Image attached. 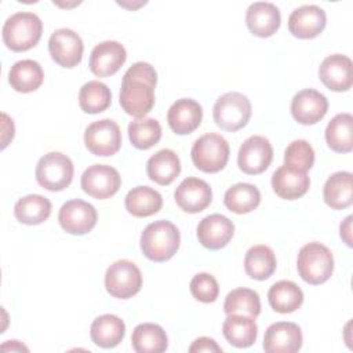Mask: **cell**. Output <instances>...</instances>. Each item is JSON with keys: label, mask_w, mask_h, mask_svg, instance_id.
Here are the masks:
<instances>
[{"label": "cell", "mask_w": 353, "mask_h": 353, "mask_svg": "<svg viewBox=\"0 0 353 353\" xmlns=\"http://www.w3.org/2000/svg\"><path fill=\"white\" fill-rule=\"evenodd\" d=\"M352 219H353L352 215L346 216V218L341 222V226H339L341 239L346 243L347 247H352Z\"/></svg>", "instance_id": "42"}, {"label": "cell", "mask_w": 353, "mask_h": 353, "mask_svg": "<svg viewBox=\"0 0 353 353\" xmlns=\"http://www.w3.org/2000/svg\"><path fill=\"white\" fill-rule=\"evenodd\" d=\"M125 210L137 218H145L157 214L163 207L161 194L149 186L132 188L124 199Z\"/></svg>", "instance_id": "29"}, {"label": "cell", "mask_w": 353, "mask_h": 353, "mask_svg": "<svg viewBox=\"0 0 353 353\" xmlns=\"http://www.w3.org/2000/svg\"><path fill=\"white\" fill-rule=\"evenodd\" d=\"M48 51L55 63L62 68H74L81 62L84 44L72 29H57L48 39Z\"/></svg>", "instance_id": "13"}, {"label": "cell", "mask_w": 353, "mask_h": 353, "mask_svg": "<svg viewBox=\"0 0 353 353\" xmlns=\"http://www.w3.org/2000/svg\"><path fill=\"white\" fill-rule=\"evenodd\" d=\"M325 11L316 4H305L295 8L288 17V30L298 39H314L325 28Z\"/></svg>", "instance_id": "15"}, {"label": "cell", "mask_w": 353, "mask_h": 353, "mask_svg": "<svg viewBox=\"0 0 353 353\" xmlns=\"http://www.w3.org/2000/svg\"><path fill=\"white\" fill-rule=\"evenodd\" d=\"M84 143L85 148L95 156H113L121 148L120 127L110 119L94 121L84 131Z\"/></svg>", "instance_id": "9"}, {"label": "cell", "mask_w": 353, "mask_h": 353, "mask_svg": "<svg viewBox=\"0 0 353 353\" xmlns=\"http://www.w3.org/2000/svg\"><path fill=\"white\" fill-rule=\"evenodd\" d=\"M268 301L274 312L292 313L303 303V291L294 281L280 280L269 288Z\"/></svg>", "instance_id": "30"}, {"label": "cell", "mask_w": 353, "mask_h": 353, "mask_svg": "<svg viewBox=\"0 0 353 353\" xmlns=\"http://www.w3.org/2000/svg\"><path fill=\"white\" fill-rule=\"evenodd\" d=\"M230 148L228 141L215 132L197 138L192 146L190 156L196 168L203 172H219L228 164Z\"/></svg>", "instance_id": "5"}, {"label": "cell", "mask_w": 353, "mask_h": 353, "mask_svg": "<svg viewBox=\"0 0 353 353\" xmlns=\"http://www.w3.org/2000/svg\"><path fill=\"white\" fill-rule=\"evenodd\" d=\"M128 138L134 148L150 149L161 139V125L156 119H135L128 124Z\"/></svg>", "instance_id": "38"}, {"label": "cell", "mask_w": 353, "mask_h": 353, "mask_svg": "<svg viewBox=\"0 0 353 353\" xmlns=\"http://www.w3.org/2000/svg\"><path fill=\"white\" fill-rule=\"evenodd\" d=\"M328 110L325 95L313 88L298 91L291 101V114L299 124L312 125L319 123Z\"/></svg>", "instance_id": "14"}, {"label": "cell", "mask_w": 353, "mask_h": 353, "mask_svg": "<svg viewBox=\"0 0 353 353\" xmlns=\"http://www.w3.org/2000/svg\"><path fill=\"white\" fill-rule=\"evenodd\" d=\"M225 339L236 347H250L258 336V325L255 320L244 314H228L222 324Z\"/></svg>", "instance_id": "26"}, {"label": "cell", "mask_w": 353, "mask_h": 353, "mask_svg": "<svg viewBox=\"0 0 353 353\" xmlns=\"http://www.w3.org/2000/svg\"><path fill=\"white\" fill-rule=\"evenodd\" d=\"M223 312L226 314H244L252 319L261 313V299L256 291L251 288H236L232 290L223 303Z\"/></svg>", "instance_id": "37"}, {"label": "cell", "mask_w": 353, "mask_h": 353, "mask_svg": "<svg viewBox=\"0 0 353 353\" xmlns=\"http://www.w3.org/2000/svg\"><path fill=\"white\" fill-rule=\"evenodd\" d=\"M190 353H196V352H215V353H221L222 349L221 346H218V343L208 336H200L197 339L193 341V343L189 347Z\"/></svg>", "instance_id": "41"}, {"label": "cell", "mask_w": 353, "mask_h": 353, "mask_svg": "<svg viewBox=\"0 0 353 353\" xmlns=\"http://www.w3.org/2000/svg\"><path fill=\"white\" fill-rule=\"evenodd\" d=\"M125 335V324L116 314H102L97 317L90 328L92 342L103 349L117 346Z\"/></svg>", "instance_id": "27"}, {"label": "cell", "mask_w": 353, "mask_h": 353, "mask_svg": "<svg viewBox=\"0 0 353 353\" xmlns=\"http://www.w3.org/2000/svg\"><path fill=\"white\" fill-rule=\"evenodd\" d=\"M261 203V192L251 183H236L225 192L223 204L234 214H248Z\"/></svg>", "instance_id": "35"}, {"label": "cell", "mask_w": 353, "mask_h": 353, "mask_svg": "<svg viewBox=\"0 0 353 353\" xmlns=\"http://www.w3.org/2000/svg\"><path fill=\"white\" fill-rule=\"evenodd\" d=\"M323 197L332 210L347 208L353 203V175L349 171L334 172L324 183Z\"/></svg>", "instance_id": "25"}, {"label": "cell", "mask_w": 353, "mask_h": 353, "mask_svg": "<svg viewBox=\"0 0 353 353\" xmlns=\"http://www.w3.org/2000/svg\"><path fill=\"white\" fill-rule=\"evenodd\" d=\"M284 164L307 171L314 164V150L305 139L292 141L284 152Z\"/></svg>", "instance_id": "39"}, {"label": "cell", "mask_w": 353, "mask_h": 353, "mask_svg": "<svg viewBox=\"0 0 353 353\" xmlns=\"http://www.w3.org/2000/svg\"><path fill=\"white\" fill-rule=\"evenodd\" d=\"M146 172L150 181L167 186L172 183L181 174V160L171 149H161L149 157Z\"/></svg>", "instance_id": "24"}, {"label": "cell", "mask_w": 353, "mask_h": 353, "mask_svg": "<svg viewBox=\"0 0 353 353\" xmlns=\"http://www.w3.org/2000/svg\"><path fill=\"white\" fill-rule=\"evenodd\" d=\"M157 73L148 62L132 63L123 76L119 103L121 109L137 119L145 117L154 106Z\"/></svg>", "instance_id": "1"}, {"label": "cell", "mask_w": 353, "mask_h": 353, "mask_svg": "<svg viewBox=\"0 0 353 353\" xmlns=\"http://www.w3.org/2000/svg\"><path fill=\"white\" fill-rule=\"evenodd\" d=\"M310 186V178L306 171L281 165L272 175V188L274 193L284 200H295L306 194Z\"/></svg>", "instance_id": "23"}, {"label": "cell", "mask_w": 353, "mask_h": 353, "mask_svg": "<svg viewBox=\"0 0 353 353\" xmlns=\"http://www.w3.org/2000/svg\"><path fill=\"white\" fill-rule=\"evenodd\" d=\"M6 343L10 345V349H11V350H25V352H28V347L23 346L22 343H19L18 341H7Z\"/></svg>", "instance_id": "43"}, {"label": "cell", "mask_w": 353, "mask_h": 353, "mask_svg": "<svg viewBox=\"0 0 353 353\" xmlns=\"http://www.w3.org/2000/svg\"><path fill=\"white\" fill-rule=\"evenodd\" d=\"M199 243L208 250H221L228 245L234 234L233 222L221 214H211L197 225Z\"/></svg>", "instance_id": "20"}, {"label": "cell", "mask_w": 353, "mask_h": 353, "mask_svg": "<svg viewBox=\"0 0 353 353\" xmlns=\"http://www.w3.org/2000/svg\"><path fill=\"white\" fill-rule=\"evenodd\" d=\"M51 201L41 194L21 197L14 205L15 218L25 225H40L51 215Z\"/></svg>", "instance_id": "34"}, {"label": "cell", "mask_w": 353, "mask_h": 353, "mask_svg": "<svg viewBox=\"0 0 353 353\" xmlns=\"http://www.w3.org/2000/svg\"><path fill=\"white\" fill-rule=\"evenodd\" d=\"M276 266L274 251L265 244L252 245L244 256L245 273L254 280L262 281L269 279L274 273Z\"/></svg>", "instance_id": "32"}, {"label": "cell", "mask_w": 353, "mask_h": 353, "mask_svg": "<svg viewBox=\"0 0 353 353\" xmlns=\"http://www.w3.org/2000/svg\"><path fill=\"white\" fill-rule=\"evenodd\" d=\"M174 199L182 211L197 214L210 205L212 190L205 181L196 176H188L175 189Z\"/></svg>", "instance_id": "17"}, {"label": "cell", "mask_w": 353, "mask_h": 353, "mask_svg": "<svg viewBox=\"0 0 353 353\" xmlns=\"http://www.w3.org/2000/svg\"><path fill=\"white\" fill-rule=\"evenodd\" d=\"M215 124L225 131H239L247 125L251 117V102L241 92H226L221 95L212 109Z\"/></svg>", "instance_id": "7"}, {"label": "cell", "mask_w": 353, "mask_h": 353, "mask_svg": "<svg viewBox=\"0 0 353 353\" xmlns=\"http://www.w3.org/2000/svg\"><path fill=\"white\" fill-rule=\"evenodd\" d=\"M105 287L113 298H132L141 291L142 273L139 268L128 259L116 261L106 270Z\"/></svg>", "instance_id": "8"}, {"label": "cell", "mask_w": 353, "mask_h": 353, "mask_svg": "<svg viewBox=\"0 0 353 353\" xmlns=\"http://www.w3.org/2000/svg\"><path fill=\"white\" fill-rule=\"evenodd\" d=\"M189 290L193 298L203 303L215 302L219 294L218 281L210 273H197L193 276L189 284Z\"/></svg>", "instance_id": "40"}, {"label": "cell", "mask_w": 353, "mask_h": 353, "mask_svg": "<svg viewBox=\"0 0 353 353\" xmlns=\"http://www.w3.org/2000/svg\"><path fill=\"white\" fill-rule=\"evenodd\" d=\"M203 120L201 105L190 98L176 99L167 112V121L170 128L178 135L192 134Z\"/></svg>", "instance_id": "22"}, {"label": "cell", "mask_w": 353, "mask_h": 353, "mask_svg": "<svg viewBox=\"0 0 353 353\" xmlns=\"http://www.w3.org/2000/svg\"><path fill=\"white\" fill-rule=\"evenodd\" d=\"M245 23L254 36L270 37L280 28V10L273 3L255 1L247 8Z\"/></svg>", "instance_id": "21"}, {"label": "cell", "mask_w": 353, "mask_h": 353, "mask_svg": "<svg viewBox=\"0 0 353 353\" xmlns=\"http://www.w3.org/2000/svg\"><path fill=\"white\" fill-rule=\"evenodd\" d=\"M296 269L303 281L312 285L323 284L332 276L334 255L321 243H307L298 252Z\"/></svg>", "instance_id": "4"}, {"label": "cell", "mask_w": 353, "mask_h": 353, "mask_svg": "<svg viewBox=\"0 0 353 353\" xmlns=\"http://www.w3.org/2000/svg\"><path fill=\"white\" fill-rule=\"evenodd\" d=\"M321 83L331 91L342 92L350 90L353 84L352 59L342 54H332L323 59L319 68Z\"/></svg>", "instance_id": "16"}, {"label": "cell", "mask_w": 353, "mask_h": 353, "mask_svg": "<svg viewBox=\"0 0 353 353\" xmlns=\"http://www.w3.org/2000/svg\"><path fill=\"white\" fill-rule=\"evenodd\" d=\"M325 142L336 153H349L353 149V116L338 113L325 128Z\"/></svg>", "instance_id": "31"}, {"label": "cell", "mask_w": 353, "mask_h": 353, "mask_svg": "<svg viewBox=\"0 0 353 353\" xmlns=\"http://www.w3.org/2000/svg\"><path fill=\"white\" fill-rule=\"evenodd\" d=\"M302 331L298 324L279 321L268 327L263 338L266 353H295L302 347Z\"/></svg>", "instance_id": "18"}, {"label": "cell", "mask_w": 353, "mask_h": 353, "mask_svg": "<svg viewBox=\"0 0 353 353\" xmlns=\"http://www.w3.org/2000/svg\"><path fill=\"white\" fill-rule=\"evenodd\" d=\"M139 244L148 259L165 262L176 254L181 244V234L172 222L160 219L149 223L143 229Z\"/></svg>", "instance_id": "2"}, {"label": "cell", "mask_w": 353, "mask_h": 353, "mask_svg": "<svg viewBox=\"0 0 353 353\" xmlns=\"http://www.w3.org/2000/svg\"><path fill=\"white\" fill-rule=\"evenodd\" d=\"M112 102L110 88L98 80H91L83 84L79 92V105L83 112L95 114L106 110Z\"/></svg>", "instance_id": "36"}, {"label": "cell", "mask_w": 353, "mask_h": 353, "mask_svg": "<svg viewBox=\"0 0 353 353\" xmlns=\"http://www.w3.org/2000/svg\"><path fill=\"white\" fill-rule=\"evenodd\" d=\"M58 221L66 233L81 236L95 228L98 214L92 204L80 199H73L61 207Z\"/></svg>", "instance_id": "12"}, {"label": "cell", "mask_w": 353, "mask_h": 353, "mask_svg": "<svg viewBox=\"0 0 353 353\" xmlns=\"http://www.w3.org/2000/svg\"><path fill=\"white\" fill-rule=\"evenodd\" d=\"M131 343L138 353H161L168 347V338L159 324L142 323L134 328Z\"/></svg>", "instance_id": "33"}, {"label": "cell", "mask_w": 353, "mask_h": 353, "mask_svg": "<svg viewBox=\"0 0 353 353\" xmlns=\"http://www.w3.org/2000/svg\"><path fill=\"white\" fill-rule=\"evenodd\" d=\"M273 160V148L268 138L252 135L247 138L237 153L239 168L248 175L262 174Z\"/></svg>", "instance_id": "11"}, {"label": "cell", "mask_w": 353, "mask_h": 353, "mask_svg": "<svg viewBox=\"0 0 353 353\" xmlns=\"http://www.w3.org/2000/svg\"><path fill=\"white\" fill-rule=\"evenodd\" d=\"M43 22L29 11H19L8 17L3 25V41L11 51L22 52L33 48L41 39Z\"/></svg>", "instance_id": "3"}, {"label": "cell", "mask_w": 353, "mask_h": 353, "mask_svg": "<svg viewBox=\"0 0 353 353\" xmlns=\"http://www.w3.org/2000/svg\"><path fill=\"white\" fill-rule=\"evenodd\" d=\"M125 59L127 51L124 46L114 40H106L92 48L88 66L97 77H108L114 74Z\"/></svg>", "instance_id": "19"}, {"label": "cell", "mask_w": 353, "mask_h": 353, "mask_svg": "<svg viewBox=\"0 0 353 353\" xmlns=\"http://www.w3.org/2000/svg\"><path fill=\"white\" fill-rule=\"evenodd\" d=\"M81 189L97 200H105L114 196L121 186L119 171L108 164L90 165L81 175Z\"/></svg>", "instance_id": "10"}, {"label": "cell", "mask_w": 353, "mask_h": 353, "mask_svg": "<svg viewBox=\"0 0 353 353\" xmlns=\"http://www.w3.org/2000/svg\"><path fill=\"white\" fill-rule=\"evenodd\" d=\"M73 174L74 167L70 157L61 152H50L40 157L34 170L37 183L50 192L66 189L73 179Z\"/></svg>", "instance_id": "6"}, {"label": "cell", "mask_w": 353, "mask_h": 353, "mask_svg": "<svg viewBox=\"0 0 353 353\" xmlns=\"http://www.w3.org/2000/svg\"><path fill=\"white\" fill-rule=\"evenodd\" d=\"M44 80V72L37 61L22 59L15 62L8 72V83L18 92L36 91Z\"/></svg>", "instance_id": "28"}]
</instances>
